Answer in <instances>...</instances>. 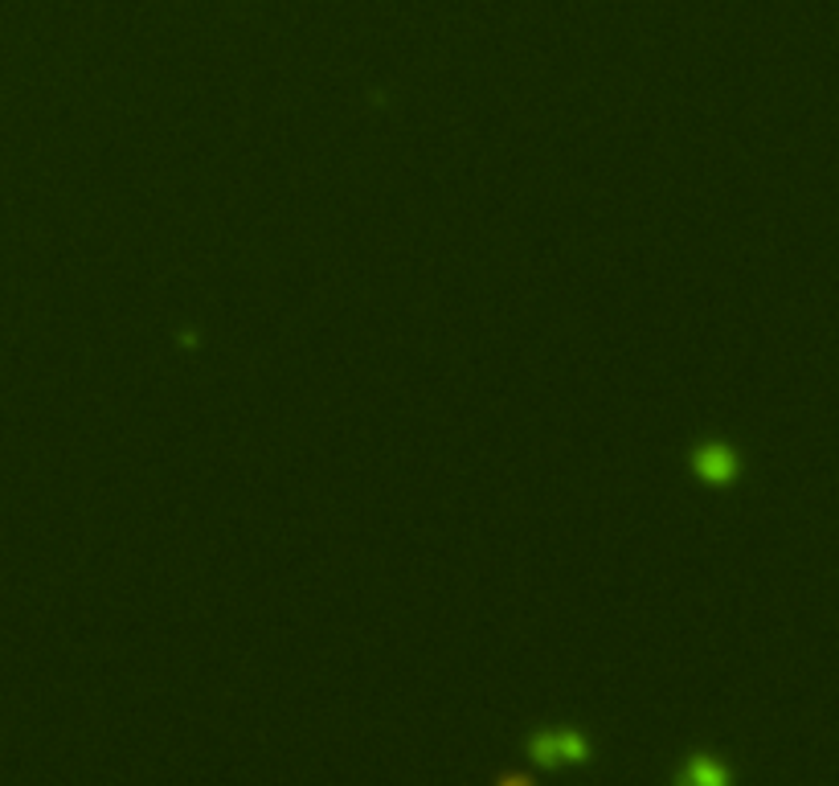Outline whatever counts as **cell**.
<instances>
[{
    "label": "cell",
    "mask_w": 839,
    "mask_h": 786,
    "mask_svg": "<svg viewBox=\"0 0 839 786\" xmlns=\"http://www.w3.org/2000/svg\"><path fill=\"white\" fill-rule=\"evenodd\" d=\"M528 754L545 766H566V762L590 758V742L578 730H545L528 737Z\"/></svg>",
    "instance_id": "cell-1"
},
{
    "label": "cell",
    "mask_w": 839,
    "mask_h": 786,
    "mask_svg": "<svg viewBox=\"0 0 839 786\" xmlns=\"http://www.w3.org/2000/svg\"><path fill=\"white\" fill-rule=\"evenodd\" d=\"M692 472L713 488H729L737 472H742V463H737V451L725 447V443H701L692 451Z\"/></svg>",
    "instance_id": "cell-2"
},
{
    "label": "cell",
    "mask_w": 839,
    "mask_h": 786,
    "mask_svg": "<svg viewBox=\"0 0 839 786\" xmlns=\"http://www.w3.org/2000/svg\"><path fill=\"white\" fill-rule=\"evenodd\" d=\"M680 778H684L688 786H725V783H729V774L721 771V766L708 758V754H692L688 766L680 771Z\"/></svg>",
    "instance_id": "cell-3"
}]
</instances>
